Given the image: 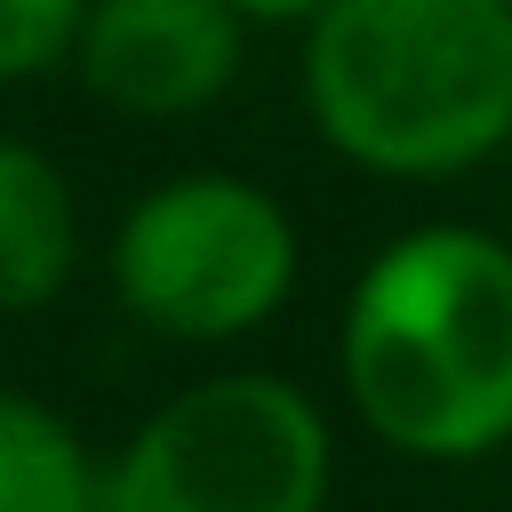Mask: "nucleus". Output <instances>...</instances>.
I'll return each mask as SVG.
<instances>
[{"label":"nucleus","instance_id":"7ed1b4c3","mask_svg":"<svg viewBox=\"0 0 512 512\" xmlns=\"http://www.w3.org/2000/svg\"><path fill=\"white\" fill-rule=\"evenodd\" d=\"M336 432L272 368H216L168 392L104 464V512H328Z\"/></svg>","mask_w":512,"mask_h":512},{"label":"nucleus","instance_id":"39448f33","mask_svg":"<svg viewBox=\"0 0 512 512\" xmlns=\"http://www.w3.org/2000/svg\"><path fill=\"white\" fill-rule=\"evenodd\" d=\"M240 48L248 24L224 0H88L64 56L128 120H192L240 80Z\"/></svg>","mask_w":512,"mask_h":512},{"label":"nucleus","instance_id":"f03ea898","mask_svg":"<svg viewBox=\"0 0 512 512\" xmlns=\"http://www.w3.org/2000/svg\"><path fill=\"white\" fill-rule=\"evenodd\" d=\"M304 104L336 160L440 184L512 144L504 0H328L304 24Z\"/></svg>","mask_w":512,"mask_h":512},{"label":"nucleus","instance_id":"20e7f679","mask_svg":"<svg viewBox=\"0 0 512 512\" xmlns=\"http://www.w3.org/2000/svg\"><path fill=\"white\" fill-rule=\"evenodd\" d=\"M112 296L168 344H232L256 336L304 272L296 216L224 168H192L152 184L112 224Z\"/></svg>","mask_w":512,"mask_h":512},{"label":"nucleus","instance_id":"9d476101","mask_svg":"<svg viewBox=\"0 0 512 512\" xmlns=\"http://www.w3.org/2000/svg\"><path fill=\"white\" fill-rule=\"evenodd\" d=\"M504 8H512V0H504Z\"/></svg>","mask_w":512,"mask_h":512},{"label":"nucleus","instance_id":"f257e3e1","mask_svg":"<svg viewBox=\"0 0 512 512\" xmlns=\"http://www.w3.org/2000/svg\"><path fill=\"white\" fill-rule=\"evenodd\" d=\"M352 416L408 464H480L512 448V240L416 224L384 240L336 320Z\"/></svg>","mask_w":512,"mask_h":512},{"label":"nucleus","instance_id":"423d86ee","mask_svg":"<svg viewBox=\"0 0 512 512\" xmlns=\"http://www.w3.org/2000/svg\"><path fill=\"white\" fill-rule=\"evenodd\" d=\"M80 272V200L72 176L0 128V312H40Z\"/></svg>","mask_w":512,"mask_h":512},{"label":"nucleus","instance_id":"0eeeda50","mask_svg":"<svg viewBox=\"0 0 512 512\" xmlns=\"http://www.w3.org/2000/svg\"><path fill=\"white\" fill-rule=\"evenodd\" d=\"M0 512H104V464L80 424L0 384Z\"/></svg>","mask_w":512,"mask_h":512},{"label":"nucleus","instance_id":"6e6552de","mask_svg":"<svg viewBox=\"0 0 512 512\" xmlns=\"http://www.w3.org/2000/svg\"><path fill=\"white\" fill-rule=\"evenodd\" d=\"M88 0H0V80H32L64 64Z\"/></svg>","mask_w":512,"mask_h":512},{"label":"nucleus","instance_id":"1a4fd4ad","mask_svg":"<svg viewBox=\"0 0 512 512\" xmlns=\"http://www.w3.org/2000/svg\"><path fill=\"white\" fill-rule=\"evenodd\" d=\"M240 24H312L328 0H224Z\"/></svg>","mask_w":512,"mask_h":512}]
</instances>
